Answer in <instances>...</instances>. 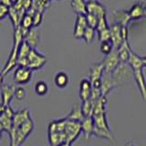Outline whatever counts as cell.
Masks as SVG:
<instances>
[{
    "label": "cell",
    "instance_id": "obj_19",
    "mask_svg": "<svg viewBox=\"0 0 146 146\" xmlns=\"http://www.w3.org/2000/svg\"><path fill=\"white\" fill-rule=\"evenodd\" d=\"M80 127H81V132L84 134L85 139L89 140L91 136L93 135V129L94 124L91 117H84L80 121Z\"/></svg>",
    "mask_w": 146,
    "mask_h": 146
},
{
    "label": "cell",
    "instance_id": "obj_4",
    "mask_svg": "<svg viewBox=\"0 0 146 146\" xmlns=\"http://www.w3.org/2000/svg\"><path fill=\"white\" fill-rule=\"evenodd\" d=\"M80 133H81L80 122L75 121H70L66 119V123L65 126H64V131H63V134L64 137H65V141L72 143L73 141H75L78 139V137L80 135Z\"/></svg>",
    "mask_w": 146,
    "mask_h": 146
},
{
    "label": "cell",
    "instance_id": "obj_7",
    "mask_svg": "<svg viewBox=\"0 0 146 146\" xmlns=\"http://www.w3.org/2000/svg\"><path fill=\"white\" fill-rule=\"evenodd\" d=\"M102 62L103 66V73H105V74H111L116 68V67L120 64V59H119L117 50L113 49L111 53L105 55V58Z\"/></svg>",
    "mask_w": 146,
    "mask_h": 146
},
{
    "label": "cell",
    "instance_id": "obj_26",
    "mask_svg": "<svg viewBox=\"0 0 146 146\" xmlns=\"http://www.w3.org/2000/svg\"><path fill=\"white\" fill-rule=\"evenodd\" d=\"M54 82L56 87L59 89H64L68 85V82H70V78L66 72L64 71H59L58 72L54 78Z\"/></svg>",
    "mask_w": 146,
    "mask_h": 146
},
{
    "label": "cell",
    "instance_id": "obj_34",
    "mask_svg": "<svg viewBox=\"0 0 146 146\" xmlns=\"http://www.w3.org/2000/svg\"><path fill=\"white\" fill-rule=\"evenodd\" d=\"M85 17H86V20H87V25L90 27H92V29H96L98 24V20L99 18L97 17H95L93 15H90V14L86 13L85 14Z\"/></svg>",
    "mask_w": 146,
    "mask_h": 146
},
{
    "label": "cell",
    "instance_id": "obj_43",
    "mask_svg": "<svg viewBox=\"0 0 146 146\" xmlns=\"http://www.w3.org/2000/svg\"><path fill=\"white\" fill-rule=\"evenodd\" d=\"M125 146H135V145H133L132 143H127L125 144Z\"/></svg>",
    "mask_w": 146,
    "mask_h": 146
},
{
    "label": "cell",
    "instance_id": "obj_2",
    "mask_svg": "<svg viewBox=\"0 0 146 146\" xmlns=\"http://www.w3.org/2000/svg\"><path fill=\"white\" fill-rule=\"evenodd\" d=\"M22 41H23V34H22V31L20 29L19 26L17 27H14V44H13V48L10 52V55H9V57H8L7 61L1 72L4 76L7 74L8 72H10L15 67H17L18 48H19V45L21 44Z\"/></svg>",
    "mask_w": 146,
    "mask_h": 146
},
{
    "label": "cell",
    "instance_id": "obj_16",
    "mask_svg": "<svg viewBox=\"0 0 146 146\" xmlns=\"http://www.w3.org/2000/svg\"><path fill=\"white\" fill-rule=\"evenodd\" d=\"M91 118H92L95 129L111 131L109 122H108V119H107V115H106V112H102V113L94 114V115L91 116Z\"/></svg>",
    "mask_w": 146,
    "mask_h": 146
},
{
    "label": "cell",
    "instance_id": "obj_40",
    "mask_svg": "<svg viewBox=\"0 0 146 146\" xmlns=\"http://www.w3.org/2000/svg\"><path fill=\"white\" fill-rule=\"evenodd\" d=\"M3 83H4V75L2 73H0V87L2 86Z\"/></svg>",
    "mask_w": 146,
    "mask_h": 146
},
{
    "label": "cell",
    "instance_id": "obj_14",
    "mask_svg": "<svg viewBox=\"0 0 146 146\" xmlns=\"http://www.w3.org/2000/svg\"><path fill=\"white\" fill-rule=\"evenodd\" d=\"M87 27L88 25H87L85 15H77L74 30H73V35H74V38L76 39H82L83 33Z\"/></svg>",
    "mask_w": 146,
    "mask_h": 146
},
{
    "label": "cell",
    "instance_id": "obj_24",
    "mask_svg": "<svg viewBox=\"0 0 146 146\" xmlns=\"http://www.w3.org/2000/svg\"><path fill=\"white\" fill-rule=\"evenodd\" d=\"M113 17L115 23L121 26L127 27L131 21V17L129 16L128 10H123V9H121V10H115L113 12Z\"/></svg>",
    "mask_w": 146,
    "mask_h": 146
},
{
    "label": "cell",
    "instance_id": "obj_42",
    "mask_svg": "<svg viewBox=\"0 0 146 146\" xmlns=\"http://www.w3.org/2000/svg\"><path fill=\"white\" fill-rule=\"evenodd\" d=\"M3 131H4V129H3L2 125L0 124V141H1V137H2V132Z\"/></svg>",
    "mask_w": 146,
    "mask_h": 146
},
{
    "label": "cell",
    "instance_id": "obj_38",
    "mask_svg": "<svg viewBox=\"0 0 146 146\" xmlns=\"http://www.w3.org/2000/svg\"><path fill=\"white\" fill-rule=\"evenodd\" d=\"M0 4L10 8L14 4V0H0Z\"/></svg>",
    "mask_w": 146,
    "mask_h": 146
},
{
    "label": "cell",
    "instance_id": "obj_37",
    "mask_svg": "<svg viewBox=\"0 0 146 146\" xmlns=\"http://www.w3.org/2000/svg\"><path fill=\"white\" fill-rule=\"evenodd\" d=\"M9 13V7L0 4V21L4 20L7 17H8Z\"/></svg>",
    "mask_w": 146,
    "mask_h": 146
},
{
    "label": "cell",
    "instance_id": "obj_30",
    "mask_svg": "<svg viewBox=\"0 0 146 146\" xmlns=\"http://www.w3.org/2000/svg\"><path fill=\"white\" fill-rule=\"evenodd\" d=\"M35 92L40 97L46 96L48 92V86L43 80H39L36 83L35 85Z\"/></svg>",
    "mask_w": 146,
    "mask_h": 146
},
{
    "label": "cell",
    "instance_id": "obj_28",
    "mask_svg": "<svg viewBox=\"0 0 146 146\" xmlns=\"http://www.w3.org/2000/svg\"><path fill=\"white\" fill-rule=\"evenodd\" d=\"M80 111L83 117H91L93 113V100L88 99L83 100L80 106Z\"/></svg>",
    "mask_w": 146,
    "mask_h": 146
},
{
    "label": "cell",
    "instance_id": "obj_36",
    "mask_svg": "<svg viewBox=\"0 0 146 146\" xmlns=\"http://www.w3.org/2000/svg\"><path fill=\"white\" fill-rule=\"evenodd\" d=\"M97 34H98L99 40L100 41V42H102V41H106V40H110V27H109V29L100 30V31H97Z\"/></svg>",
    "mask_w": 146,
    "mask_h": 146
},
{
    "label": "cell",
    "instance_id": "obj_41",
    "mask_svg": "<svg viewBox=\"0 0 146 146\" xmlns=\"http://www.w3.org/2000/svg\"><path fill=\"white\" fill-rule=\"evenodd\" d=\"M4 110H5V106L2 103H0V115H1L2 112L4 111Z\"/></svg>",
    "mask_w": 146,
    "mask_h": 146
},
{
    "label": "cell",
    "instance_id": "obj_12",
    "mask_svg": "<svg viewBox=\"0 0 146 146\" xmlns=\"http://www.w3.org/2000/svg\"><path fill=\"white\" fill-rule=\"evenodd\" d=\"M13 109L10 106L5 107L4 111L0 115V124L2 125L5 131H9L12 128V119L14 115Z\"/></svg>",
    "mask_w": 146,
    "mask_h": 146
},
{
    "label": "cell",
    "instance_id": "obj_8",
    "mask_svg": "<svg viewBox=\"0 0 146 146\" xmlns=\"http://www.w3.org/2000/svg\"><path fill=\"white\" fill-rule=\"evenodd\" d=\"M86 13L93 15L98 18L106 17V7L98 0H90L86 2Z\"/></svg>",
    "mask_w": 146,
    "mask_h": 146
},
{
    "label": "cell",
    "instance_id": "obj_20",
    "mask_svg": "<svg viewBox=\"0 0 146 146\" xmlns=\"http://www.w3.org/2000/svg\"><path fill=\"white\" fill-rule=\"evenodd\" d=\"M30 117V111L27 108H25L18 111H15L12 119V127L18 126Z\"/></svg>",
    "mask_w": 146,
    "mask_h": 146
},
{
    "label": "cell",
    "instance_id": "obj_31",
    "mask_svg": "<svg viewBox=\"0 0 146 146\" xmlns=\"http://www.w3.org/2000/svg\"><path fill=\"white\" fill-rule=\"evenodd\" d=\"M95 29L92 27H87L86 29L83 33V36H82V39L85 41V43L87 44H91L93 42L94 38H95Z\"/></svg>",
    "mask_w": 146,
    "mask_h": 146
},
{
    "label": "cell",
    "instance_id": "obj_11",
    "mask_svg": "<svg viewBox=\"0 0 146 146\" xmlns=\"http://www.w3.org/2000/svg\"><path fill=\"white\" fill-rule=\"evenodd\" d=\"M110 41L111 42L113 48L117 49L122 43L121 36V25L114 23L110 26Z\"/></svg>",
    "mask_w": 146,
    "mask_h": 146
},
{
    "label": "cell",
    "instance_id": "obj_5",
    "mask_svg": "<svg viewBox=\"0 0 146 146\" xmlns=\"http://www.w3.org/2000/svg\"><path fill=\"white\" fill-rule=\"evenodd\" d=\"M33 71L27 67L17 66L13 74V80L17 85H26L32 80Z\"/></svg>",
    "mask_w": 146,
    "mask_h": 146
},
{
    "label": "cell",
    "instance_id": "obj_17",
    "mask_svg": "<svg viewBox=\"0 0 146 146\" xmlns=\"http://www.w3.org/2000/svg\"><path fill=\"white\" fill-rule=\"evenodd\" d=\"M23 40L29 44L31 48H36L40 42V33L36 27L29 29L23 38Z\"/></svg>",
    "mask_w": 146,
    "mask_h": 146
},
{
    "label": "cell",
    "instance_id": "obj_23",
    "mask_svg": "<svg viewBox=\"0 0 146 146\" xmlns=\"http://www.w3.org/2000/svg\"><path fill=\"white\" fill-rule=\"evenodd\" d=\"M103 74V66L102 62L99 63H93L92 65L90 67V77L89 80L90 82L94 80H100Z\"/></svg>",
    "mask_w": 146,
    "mask_h": 146
},
{
    "label": "cell",
    "instance_id": "obj_13",
    "mask_svg": "<svg viewBox=\"0 0 146 146\" xmlns=\"http://www.w3.org/2000/svg\"><path fill=\"white\" fill-rule=\"evenodd\" d=\"M15 86L5 84L3 83L0 87L1 90V99H2V104L5 107L10 106V102L14 98V92H15Z\"/></svg>",
    "mask_w": 146,
    "mask_h": 146
},
{
    "label": "cell",
    "instance_id": "obj_35",
    "mask_svg": "<svg viewBox=\"0 0 146 146\" xmlns=\"http://www.w3.org/2000/svg\"><path fill=\"white\" fill-rule=\"evenodd\" d=\"M26 96V90L23 88V87L19 86V87H16L15 88V92H14V97H15L17 100H23Z\"/></svg>",
    "mask_w": 146,
    "mask_h": 146
},
{
    "label": "cell",
    "instance_id": "obj_15",
    "mask_svg": "<svg viewBox=\"0 0 146 146\" xmlns=\"http://www.w3.org/2000/svg\"><path fill=\"white\" fill-rule=\"evenodd\" d=\"M128 13H129L131 20H138L145 17V4L143 2H136L128 10Z\"/></svg>",
    "mask_w": 146,
    "mask_h": 146
},
{
    "label": "cell",
    "instance_id": "obj_27",
    "mask_svg": "<svg viewBox=\"0 0 146 146\" xmlns=\"http://www.w3.org/2000/svg\"><path fill=\"white\" fill-rule=\"evenodd\" d=\"M71 8L77 15H85L86 14V1L85 0H71Z\"/></svg>",
    "mask_w": 146,
    "mask_h": 146
},
{
    "label": "cell",
    "instance_id": "obj_6",
    "mask_svg": "<svg viewBox=\"0 0 146 146\" xmlns=\"http://www.w3.org/2000/svg\"><path fill=\"white\" fill-rule=\"evenodd\" d=\"M111 75L118 84H121V82L128 80L132 76V70L127 63L120 62L115 70L111 73Z\"/></svg>",
    "mask_w": 146,
    "mask_h": 146
},
{
    "label": "cell",
    "instance_id": "obj_22",
    "mask_svg": "<svg viewBox=\"0 0 146 146\" xmlns=\"http://www.w3.org/2000/svg\"><path fill=\"white\" fill-rule=\"evenodd\" d=\"M116 50H117V53H118V56H119V59H120V62L127 63L128 58H129V55H130L131 50L128 40L122 41L121 46Z\"/></svg>",
    "mask_w": 146,
    "mask_h": 146
},
{
    "label": "cell",
    "instance_id": "obj_21",
    "mask_svg": "<svg viewBox=\"0 0 146 146\" xmlns=\"http://www.w3.org/2000/svg\"><path fill=\"white\" fill-rule=\"evenodd\" d=\"M91 89H92V87H91L90 81L89 79H83L80 81L79 95H80V100H82V102L90 99Z\"/></svg>",
    "mask_w": 146,
    "mask_h": 146
},
{
    "label": "cell",
    "instance_id": "obj_3",
    "mask_svg": "<svg viewBox=\"0 0 146 146\" xmlns=\"http://www.w3.org/2000/svg\"><path fill=\"white\" fill-rule=\"evenodd\" d=\"M47 63V58L36 48H31L27 58V67L32 71L42 68Z\"/></svg>",
    "mask_w": 146,
    "mask_h": 146
},
{
    "label": "cell",
    "instance_id": "obj_33",
    "mask_svg": "<svg viewBox=\"0 0 146 146\" xmlns=\"http://www.w3.org/2000/svg\"><path fill=\"white\" fill-rule=\"evenodd\" d=\"M43 19V14L42 11H38V10H35L33 15H32V25L33 27H38L41 24Z\"/></svg>",
    "mask_w": 146,
    "mask_h": 146
},
{
    "label": "cell",
    "instance_id": "obj_9",
    "mask_svg": "<svg viewBox=\"0 0 146 146\" xmlns=\"http://www.w3.org/2000/svg\"><path fill=\"white\" fill-rule=\"evenodd\" d=\"M127 64L130 66L132 71L138 70H144V68L146 67V58L141 57L138 54H136L132 50H131L129 58L127 60Z\"/></svg>",
    "mask_w": 146,
    "mask_h": 146
},
{
    "label": "cell",
    "instance_id": "obj_1",
    "mask_svg": "<svg viewBox=\"0 0 146 146\" xmlns=\"http://www.w3.org/2000/svg\"><path fill=\"white\" fill-rule=\"evenodd\" d=\"M34 121L32 118H29L27 121L22 122L17 127H12L11 130L8 131L9 138H10V143H16L18 146H21L25 143L31 132L34 130Z\"/></svg>",
    "mask_w": 146,
    "mask_h": 146
},
{
    "label": "cell",
    "instance_id": "obj_32",
    "mask_svg": "<svg viewBox=\"0 0 146 146\" xmlns=\"http://www.w3.org/2000/svg\"><path fill=\"white\" fill-rule=\"evenodd\" d=\"M113 46L111 44V42L110 40H106V41H102L100 42V52L104 55H108L109 53H111L113 50Z\"/></svg>",
    "mask_w": 146,
    "mask_h": 146
},
{
    "label": "cell",
    "instance_id": "obj_39",
    "mask_svg": "<svg viewBox=\"0 0 146 146\" xmlns=\"http://www.w3.org/2000/svg\"><path fill=\"white\" fill-rule=\"evenodd\" d=\"M58 146H72V143H67V141H65V143H60V144L58 145Z\"/></svg>",
    "mask_w": 146,
    "mask_h": 146
},
{
    "label": "cell",
    "instance_id": "obj_10",
    "mask_svg": "<svg viewBox=\"0 0 146 146\" xmlns=\"http://www.w3.org/2000/svg\"><path fill=\"white\" fill-rule=\"evenodd\" d=\"M119 84L113 80L111 74H105L103 73L102 76V84H100V93L103 96H107L111 91L116 88Z\"/></svg>",
    "mask_w": 146,
    "mask_h": 146
},
{
    "label": "cell",
    "instance_id": "obj_25",
    "mask_svg": "<svg viewBox=\"0 0 146 146\" xmlns=\"http://www.w3.org/2000/svg\"><path fill=\"white\" fill-rule=\"evenodd\" d=\"M108 103V100L106 96L102 95L99 99L93 100V113L98 114L102 112H106V105Z\"/></svg>",
    "mask_w": 146,
    "mask_h": 146
},
{
    "label": "cell",
    "instance_id": "obj_29",
    "mask_svg": "<svg viewBox=\"0 0 146 146\" xmlns=\"http://www.w3.org/2000/svg\"><path fill=\"white\" fill-rule=\"evenodd\" d=\"M83 115H82L81 111H80V107L78 106V105H75L74 107L72 108V110L70 111V112L66 116L67 120L70 121H81L82 119H83Z\"/></svg>",
    "mask_w": 146,
    "mask_h": 146
},
{
    "label": "cell",
    "instance_id": "obj_18",
    "mask_svg": "<svg viewBox=\"0 0 146 146\" xmlns=\"http://www.w3.org/2000/svg\"><path fill=\"white\" fill-rule=\"evenodd\" d=\"M132 77L136 81V84L138 86L140 93L143 100L146 99V90H145V78L143 75V70H138L132 71Z\"/></svg>",
    "mask_w": 146,
    "mask_h": 146
},
{
    "label": "cell",
    "instance_id": "obj_44",
    "mask_svg": "<svg viewBox=\"0 0 146 146\" xmlns=\"http://www.w3.org/2000/svg\"><path fill=\"white\" fill-rule=\"evenodd\" d=\"M10 146H18V145H17L16 143H10Z\"/></svg>",
    "mask_w": 146,
    "mask_h": 146
}]
</instances>
